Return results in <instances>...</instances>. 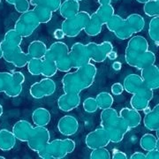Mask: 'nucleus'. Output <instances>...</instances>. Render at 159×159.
I'll list each match as a JSON object with an SVG mask.
<instances>
[{"label":"nucleus","instance_id":"f257e3e1","mask_svg":"<svg viewBox=\"0 0 159 159\" xmlns=\"http://www.w3.org/2000/svg\"><path fill=\"white\" fill-rule=\"evenodd\" d=\"M97 74V66L92 63L77 68L74 72H68L62 78L63 90L65 93L80 94L93 85Z\"/></svg>","mask_w":159,"mask_h":159},{"label":"nucleus","instance_id":"f03ea898","mask_svg":"<svg viewBox=\"0 0 159 159\" xmlns=\"http://www.w3.org/2000/svg\"><path fill=\"white\" fill-rule=\"evenodd\" d=\"M100 119V126L108 132L111 142L119 143L122 142L125 134L129 131V127L119 116V112L112 107L104 109L102 110Z\"/></svg>","mask_w":159,"mask_h":159},{"label":"nucleus","instance_id":"7ed1b4c3","mask_svg":"<svg viewBox=\"0 0 159 159\" xmlns=\"http://www.w3.org/2000/svg\"><path fill=\"white\" fill-rule=\"evenodd\" d=\"M75 146L74 141L71 139H56L48 142L37 154L43 159H62L68 154L73 153Z\"/></svg>","mask_w":159,"mask_h":159},{"label":"nucleus","instance_id":"20e7f679","mask_svg":"<svg viewBox=\"0 0 159 159\" xmlns=\"http://www.w3.org/2000/svg\"><path fill=\"white\" fill-rule=\"evenodd\" d=\"M0 48L3 51V58L6 62L12 64L18 68H22L26 66L31 59L29 53L24 52L20 46L8 44L4 40L0 42Z\"/></svg>","mask_w":159,"mask_h":159},{"label":"nucleus","instance_id":"39448f33","mask_svg":"<svg viewBox=\"0 0 159 159\" xmlns=\"http://www.w3.org/2000/svg\"><path fill=\"white\" fill-rule=\"evenodd\" d=\"M90 20V14L85 11H80L75 16L69 19H65L62 22L61 29L65 35L67 37H76L82 30H84L87 24Z\"/></svg>","mask_w":159,"mask_h":159},{"label":"nucleus","instance_id":"423d86ee","mask_svg":"<svg viewBox=\"0 0 159 159\" xmlns=\"http://www.w3.org/2000/svg\"><path fill=\"white\" fill-rule=\"evenodd\" d=\"M148 50L149 45L148 41L144 36L133 35L128 41L125 49V62L128 66L134 67L138 57Z\"/></svg>","mask_w":159,"mask_h":159},{"label":"nucleus","instance_id":"0eeeda50","mask_svg":"<svg viewBox=\"0 0 159 159\" xmlns=\"http://www.w3.org/2000/svg\"><path fill=\"white\" fill-rule=\"evenodd\" d=\"M48 50L50 51L56 62L57 71L62 73H68L73 69L69 57L70 49L66 43L61 41H57L53 43Z\"/></svg>","mask_w":159,"mask_h":159},{"label":"nucleus","instance_id":"6e6552de","mask_svg":"<svg viewBox=\"0 0 159 159\" xmlns=\"http://www.w3.org/2000/svg\"><path fill=\"white\" fill-rule=\"evenodd\" d=\"M40 24L41 23L34 14V11L29 10L20 14V16L15 22L14 29L22 37H29L33 34L35 29L40 26Z\"/></svg>","mask_w":159,"mask_h":159},{"label":"nucleus","instance_id":"1a4fd4ad","mask_svg":"<svg viewBox=\"0 0 159 159\" xmlns=\"http://www.w3.org/2000/svg\"><path fill=\"white\" fill-rule=\"evenodd\" d=\"M69 57L72 67L80 68L91 63L90 56L86 44L81 43H75L69 51Z\"/></svg>","mask_w":159,"mask_h":159},{"label":"nucleus","instance_id":"9d476101","mask_svg":"<svg viewBox=\"0 0 159 159\" xmlns=\"http://www.w3.org/2000/svg\"><path fill=\"white\" fill-rule=\"evenodd\" d=\"M56 91V83L51 78L44 77L38 82L32 84L29 89L31 97L35 99L51 97Z\"/></svg>","mask_w":159,"mask_h":159},{"label":"nucleus","instance_id":"9b49d317","mask_svg":"<svg viewBox=\"0 0 159 159\" xmlns=\"http://www.w3.org/2000/svg\"><path fill=\"white\" fill-rule=\"evenodd\" d=\"M51 140L50 131L45 126L35 125L32 134L27 142L29 148L34 152H38L42 148H44L46 144Z\"/></svg>","mask_w":159,"mask_h":159},{"label":"nucleus","instance_id":"f8f14e48","mask_svg":"<svg viewBox=\"0 0 159 159\" xmlns=\"http://www.w3.org/2000/svg\"><path fill=\"white\" fill-rule=\"evenodd\" d=\"M110 142L111 139L109 133L101 126H98L97 129L89 133L85 138L86 146L91 150L98 148H106Z\"/></svg>","mask_w":159,"mask_h":159},{"label":"nucleus","instance_id":"ddd939ff","mask_svg":"<svg viewBox=\"0 0 159 159\" xmlns=\"http://www.w3.org/2000/svg\"><path fill=\"white\" fill-rule=\"evenodd\" d=\"M90 56L91 61L96 63H102L107 58L108 54L113 51V45L111 42L105 41L102 43H97L95 42H90L86 44Z\"/></svg>","mask_w":159,"mask_h":159},{"label":"nucleus","instance_id":"4468645a","mask_svg":"<svg viewBox=\"0 0 159 159\" xmlns=\"http://www.w3.org/2000/svg\"><path fill=\"white\" fill-rule=\"evenodd\" d=\"M153 91L148 87H145L141 90L133 94L130 100L131 107L140 111L149 106V102L154 97Z\"/></svg>","mask_w":159,"mask_h":159},{"label":"nucleus","instance_id":"2eb2a0df","mask_svg":"<svg viewBox=\"0 0 159 159\" xmlns=\"http://www.w3.org/2000/svg\"><path fill=\"white\" fill-rule=\"evenodd\" d=\"M79 122L72 115H66L57 122V130L65 136L74 135L79 130Z\"/></svg>","mask_w":159,"mask_h":159},{"label":"nucleus","instance_id":"dca6fc26","mask_svg":"<svg viewBox=\"0 0 159 159\" xmlns=\"http://www.w3.org/2000/svg\"><path fill=\"white\" fill-rule=\"evenodd\" d=\"M141 73V77L145 85L152 90H156L158 89L159 68L156 64L142 69Z\"/></svg>","mask_w":159,"mask_h":159},{"label":"nucleus","instance_id":"f3484780","mask_svg":"<svg viewBox=\"0 0 159 159\" xmlns=\"http://www.w3.org/2000/svg\"><path fill=\"white\" fill-rule=\"evenodd\" d=\"M80 104V97L76 93H64L57 99V106L64 112H69L78 108Z\"/></svg>","mask_w":159,"mask_h":159},{"label":"nucleus","instance_id":"a211bd4d","mask_svg":"<svg viewBox=\"0 0 159 159\" xmlns=\"http://www.w3.org/2000/svg\"><path fill=\"white\" fill-rule=\"evenodd\" d=\"M11 73L12 74V80L4 93L9 97H17L22 92V85L25 81V75L19 71H11Z\"/></svg>","mask_w":159,"mask_h":159},{"label":"nucleus","instance_id":"6ab92c4d","mask_svg":"<svg viewBox=\"0 0 159 159\" xmlns=\"http://www.w3.org/2000/svg\"><path fill=\"white\" fill-rule=\"evenodd\" d=\"M34 130V126L27 120H19L12 126V133L16 136L17 140L22 142H27L30 138Z\"/></svg>","mask_w":159,"mask_h":159},{"label":"nucleus","instance_id":"aec40b11","mask_svg":"<svg viewBox=\"0 0 159 159\" xmlns=\"http://www.w3.org/2000/svg\"><path fill=\"white\" fill-rule=\"evenodd\" d=\"M119 114V116L124 119L125 124L128 125L129 129L135 128L142 123V116L139 112V111H136L134 109L125 107V108L121 109Z\"/></svg>","mask_w":159,"mask_h":159},{"label":"nucleus","instance_id":"412c9836","mask_svg":"<svg viewBox=\"0 0 159 159\" xmlns=\"http://www.w3.org/2000/svg\"><path fill=\"white\" fill-rule=\"evenodd\" d=\"M123 87H124V90L133 95V94L136 93V92L141 90L142 89L147 87V86L144 84L141 75L131 74H128L124 79Z\"/></svg>","mask_w":159,"mask_h":159},{"label":"nucleus","instance_id":"4be33fe9","mask_svg":"<svg viewBox=\"0 0 159 159\" xmlns=\"http://www.w3.org/2000/svg\"><path fill=\"white\" fill-rule=\"evenodd\" d=\"M143 124L149 131L157 132L159 130V104H157L149 112L145 114Z\"/></svg>","mask_w":159,"mask_h":159},{"label":"nucleus","instance_id":"5701e85b","mask_svg":"<svg viewBox=\"0 0 159 159\" xmlns=\"http://www.w3.org/2000/svg\"><path fill=\"white\" fill-rule=\"evenodd\" d=\"M57 67L54 58L49 50H47L44 57H43V72L42 76L47 78H52L57 74Z\"/></svg>","mask_w":159,"mask_h":159},{"label":"nucleus","instance_id":"b1692460","mask_svg":"<svg viewBox=\"0 0 159 159\" xmlns=\"http://www.w3.org/2000/svg\"><path fill=\"white\" fill-rule=\"evenodd\" d=\"M80 2L75 0H65L59 7L60 15L64 19L75 16L80 11Z\"/></svg>","mask_w":159,"mask_h":159},{"label":"nucleus","instance_id":"393cba45","mask_svg":"<svg viewBox=\"0 0 159 159\" xmlns=\"http://www.w3.org/2000/svg\"><path fill=\"white\" fill-rule=\"evenodd\" d=\"M17 138L12 131L7 129L0 130V149L3 151H9L16 145Z\"/></svg>","mask_w":159,"mask_h":159},{"label":"nucleus","instance_id":"a878e982","mask_svg":"<svg viewBox=\"0 0 159 159\" xmlns=\"http://www.w3.org/2000/svg\"><path fill=\"white\" fill-rule=\"evenodd\" d=\"M104 24L101 20V19L98 17L96 12L90 14V20L89 23L87 24V26L84 29V31L87 35L89 36H97L102 32V26Z\"/></svg>","mask_w":159,"mask_h":159},{"label":"nucleus","instance_id":"bb28decb","mask_svg":"<svg viewBox=\"0 0 159 159\" xmlns=\"http://www.w3.org/2000/svg\"><path fill=\"white\" fill-rule=\"evenodd\" d=\"M32 120L35 125L46 126L50 124L51 120V115L49 110L40 107L34 110L32 113Z\"/></svg>","mask_w":159,"mask_h":159},{"label":"nucleus","instance_id":"cd10ccee","mask_svg":"<svg viewBox=\"0 0 159 159\" xmlns=\"http://www.w3.org/2000/svg\"><path fill=\"white\" fill-rule=\"evenodd\" d=\"M48 50L46 44L40 40H34L30 43L28 48V53L31 58H43Z\"/></svg>","mask_w":159,"mask_h":159},{"label":"nucleus","instance_id":"c85d7f7f","mask_svg":"<svg viewBox=\"0 0 159 159\" xmlns=\"http://www.w3.org/2000/svg\"><path fill=\"white\" fill-rule=\"evenodd\" d=\"M125 20V22L127 23L128 27L130 28L134 34L142 32L143 29L145 28V20L141 14L133 13Z\"/></svg>","mask_w":159,"mask_h":159},{"label":"nucleus","instance_id":"c756f323","mask_svg":"<svg viewBox=\"0 0 159 159\" xmlns=\"http://www.w3.org/2000/svg\"><path fill=\"white\" fill-rule=\"evenodd\" d=\"M156 59L157 57H156L155 53L150 51H147L138 57L134 67L138 70H142L145 67H148L154 65L156 63Z\"/></svg>","mask_w":159,"mask_h":159},{"label":"nucleus","instance_id":"7c9ffc66","mask_svg":"<svg viewBox=\"0 0 159 159\" xmlns=\"http://www.w3.org/2000/svg\"><path fill=\"white\" fill-rule=\"evenodd\" d=\"M140 146L145 151L158 148V138L152 134H145L140 140Z\"/></svg>","mask_w":159,"mask_h":159},{"label":"nucleus","instance_id":"2f4dec72","mask_svg":"<svg viewBox=\"0 0 159 159\" xmlns=\"http://www.w3.org/2000/svg\"><path fill=\"white\" fill-rule=\"evenodd\" d=\"M95 12L105 25V23L108 21L111 17L115 14V10L111 4H103V5H100L98 9Z\"/></svg>","mask_w":159,"mask_h":159},{"label":"nucleus","instance_id":"473e14b6","mask_svg":"<svg viewBox=\"0 0 159 159\" xmlns=\"http://www.w3.org/2000/svg\"><path fill=\"white\" fill-rule=\"evenodd\" d=\"M29 2L31 6H43L52 12L58 11L62 3L61 0H29Z\"/></svg>","mask_w":159,"mask_h":159},{"label":"nucleus","instance_id":"72a5a7b5","mask_svg":"<svg viewBox=\"0 0 159 159\" xmlns=\"http://www.w3.org/2000/svg\"><path fill=\"white\" fill-rule=\"evenodd\" d=\"M98 108L101 110L112 107L114 102V98L111 94L108 92H101L96 97Z\"/></svg>","mask_w":159,"mask_h":159},{"label":"nucleus","instance_id":"f704fd0d","mask_svg":"<svg viewBox=\"0 0 159 159\" xmlns=\"http://www.w3.org/2000/svg\"><path fill=\"white\" fill-rule=\"evenodd\" d=\"M34 14L36 15V17L38 19L39 22L42 24H45V23H48L51 19H52V16H53V12L51 11H50L49 9L47 8H44L43 6H35L33 9Z\"/></svg>","mask_w":159,"mask_h":159},{"label":"nucleus","instance_id":"c9c22d12","mask_svg":"<svg viewBox=\"0 0 159 159\" xmlns=\"http://www.w3.org/2000/svg\"><path fill=\"white\" fill-rule=\"evenodd\" d=\"M148 35L150 39L158 45L159 43V16L153 17L148 24Z\"/></svg>","mask_w":159,"mask_h":159},{"label":"nucleus","instance_id":"e433bc0d","mask_svg":"<svg viewBox=\"0 0 159 159\" xmlns=\"http://www.w3.org/2000/svg\"><path fill=\"white\" fill-rule=\"evenodd\" d=\"M22 36L19 34L15 29H11L8 30L5 34L3 40L8 44L13 46H20L21 43H22Z\"/></svg>","mask_w":159,"mask_h":159},{"label":"nucleus","instance_id":"4c0bfd02","mask_svg":"<svg viewBox=\"0 0 159 159\" xmlns=\"http://www.w3.org/2000/svg\"><path fill=\"white\" fill-rule=\"evenodd\" d=\"M28 71L33 76L42 75L43 72V58H31L27 65Z\"/></svg>","mask_w":159,"mask_h":159},{"label":"nucleus","instance_id":"58836bf2","mask_svg":"<svg viewBox=\"0 0 159 159\" xmlns=\"http://www.w3.org/2000/svg\"><path fill=\"white\" fill-rule=\"evenodd\" d=\"M144 13L148 17H156L159 15V0H149L144 3Z\"/></svg>","mask_w":159,"mask_h":159},{"label":"nucleus","instance_id":"ea45409f","mask_svg":"<svg viewBox=\"0 0 159 159\" xmlns=\"http://www.w3.org/2000/svg\"><path fill=\"white\" fill-rule=\"evenodd\" d=\"M124 20H125V19H123L121 16H119L118 14H114L111 17L108 21L105 23V25H106L109 31L114 33L123 24Z\"/></svg>","mask_w":159,"mask_h":159},{"label":"nucleus","instance_id":"a19ab883","mask_svg":"<svg viewBox=\"0 0 159 159\" xmlns=\"http://www.w3.org/2000/svg\"><path fill=\"white\" fill-rule=\"evenodd\" d=\"M89 157L91 159H111V155L107 148H98L92 149Z\"/></svg>","mask_w":159,"mask_h":159},{"label":"nucleus","instance_id":"79ce46f5","mask_svg":"<svg viewBox=\"0 0 159 159\" xmlns=\"http://www.w3.org/2000/svg\"><path fill=\"white\" fill-rule=\"evenodd\" d=\"M11 80H12L11 73L0 72V93L6 90V89L11 83Z\"/></svg>","mask_w":159,"mask_h":159},{"label":"nucleus","instance_id":"37998d69","mask_svg":"<svg viewBox=\"0 0 159 159\" xmlns=\"http://www.w3.org/2000/svg\"><path fill=\"white\" fill-rule=\"evenodd\" d=\"M83 109L88 113H95L98 110L97 102L96 98L94 97H88L83 102Z\"/></svg>","mask_w":159,"mask_h":159},{"label":"nucleus","instance_id":"c03bdc74","mask_svg":"<svg viewBox=\"0 0 159 159\" xmlns=\"http://www.w3.org/2000/svg\"><path fill=\"white\" fill-rule=\"evenodd\" d=\"M30 2L29 0H20V2H18L16 5H14V8L15 10L19 12V13H23L25 11L30 10Z\"/></svg>","mask_w":159,"mask_h":159},{"label":"nucleus","instance_id":"a18cd8bd","mask_svg":"<svg viewBox=\"0 0 159 159\" xmlns=\"http://www.w3.org/2000/svg\"><path fill=\"white\" fill-rule=\"evenodd\" d=\"M111 91L114 96H119L124 92V87L123 84H121L120 82H115L111 88Z\"/></svg>","mask_w":159,"mask_h":159},{"label":"nucleus","instance_id":"49530a36","mask_svg":"<svg viewBox=\"0 0 159 159\" xmlns=\"http://www.w3.org/2000/svg\"><path fill=\"white\" fill-rule=\"evenodd\" d=\"M146 159H158L159 158V150L158 148H154L149 151H147Z\"/></svg>","mask_w":159,"mask_h":159},{"label":"nucleus","instance_id":"de8ad7c7","mask_svg":"<svg viewBox=\"0 0 159 159\" xmlns=\"http://www.w3.org/2000/svg\"><path fill=\"white\" fill-rule=\"evenodd\" d=\"M111 158L113 159H126L127 158V156L126 154L122 152V151H119V150H114L112 156H111Z\"/></svg>","mask_w":159,"mask_h":159},{"label":"nucleus","instance_id":"09e8293b","mask_svg":"<svg viewBox=\"0 0 159 159\" xmlns=\"http://www.w3.org/2000/svg\"><path fill=\"white\" fill-rule=\"evenodd\" d=\"M53 36H54V38H56L57 40H61L63 39L66 35H65V33H64V31H63L62 29H57L54 31Z\"/></svg>","mask_w":159,"mask_h":159},{"label":"nucleus","instance_id":"8fccbe9b","mask_svg":"<svg viewBox=\"0 0 159 159\" xmlns=\"http://www.w3.org/2000/svg\"><path fill=\"white\" fill-rule=\"evenodd\" d=\"M131 159H146V155L142 152H134L130 157Z\"/></svg>","mask_w":159,"mask_h":159},{"label":"nucleus","instance_id":"3c124183","mask_svg":"<svg viewBox=\"0 0 159 159\" xmlns=\"http://www.w3.org/2000/svg\"><path fill=\"white\" fill-rule=\"evenodd\" d=\"M112 68H113V70H115V71H120L121 68H122V64L120 62H119V61H115V62H113V64H112Z\"/></svg>","mask_w":159,"mask_h":159},{"label":"nucleus","instance_id":"603ef678","mask_svg":"<svg viewBox=\"0 0 159 159\" xmlns=\"http://www.w3.org/2000/svg\"><path fill=\"white\" fill-rule=\"evenodd\" d=\"M107 57H108L109 59H111V60H115V59L118 57V54H117V52H116V51H111L108 54Z\"/></svg>","mask_w":159,"mask_h":159},{"label":"nucleus","instance_id":"864d4df0","mask_svg":"<svg viewBox=\"0 0 159 159\" xmlns=\"http://www.w3.org/2000/svg\"><path fill=\"white\" fill-rule=\"evenodd\" d=\"M99 5H103V4H111V0H97Z\"/></svg>","mask_w":159,"mask_h":159},{"label":"nucleus","instance_id":"5fc2aeb1","mask_svg":"<svg viewBox=\"0 0 159 159\" xmlns=\"http://www.w3.org/2000/svg\"><path fill=\"white\" fill-rule=\"evenodd\" d=\"M6 3H8V4H10V5H12V6H14V5H16L18 2H20V0H6Z\"/></svg>","mask_w":159,"mask_h":159},{"label":"nucleus","instance_id":"6e6d98bb","mask_svg":"<svg viewBox=\"0 0 159 159\" xmlns=\"http://www.w3.org/2000/svg\"><path fill=\"white\" fill-rule=\"evenodd\" d=\"M3 113H4V109H3V106L0 104V117L3 115Z\"/></svg>","mask_w":159,"mask_h":159},{"label":"nucleus","instance_id":"4d7b16f0","mask_svg":"<svg viewBox=\"0 0 159 159\" xmlns=\"http://www.w3.org/2000/svg\"><path fill=\"white\" fill-rule=\"evenodd\" d=\"M137 2H139V3H141V4H144V3H146V2H148L149 0H136Z\"/></svg>","mask_w":159,"mask_h":159},{"label":"nucleus","instance_id":"13d9d810","mask_svg":"<svg viewBox=\"0 0 159 159\" xmlns=\"http://www.w3.org/2000/svg\"><path fill=\"white\" fill-rule=\"evenodd\" d=\"M0 58H3V51L1 48H0Z\"/></svg>","mask_w":159,"mask_h":159},{"label":"nucleus","instance_id":"bf43d9fd","mask_svg":"<svg viewBox=\"0 0 159 159\" xmlns=\"http://www.w3.org/2000/svg\"><path fill=\"white\" fill-rule=\"evenodd\" d=\"M0 159H6L4 157H2V156H0Z\"/></svg>","mask_w":159,"mask_h":159},{"label":"nucleus","instance_id":"052dcab7","mask_svg":"<svg viewBox=\"0 0 159 159\" xmlns=\"http://www.w3.org/2000/svg\"><path fill=\"white\" fill-rule=\"evenodd\" d=\"M75 1H78V2H80V1H82V0H75Z\"/></svg>","mask_w":159,"mask_h":159}]
</instances>
